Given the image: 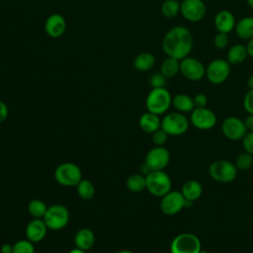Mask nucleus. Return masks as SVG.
I'll return each mask as SVG.
<instances>
[{"instance_id": "14", "label": "nucleus", "mask_w": 253, "mask_h": 253, "mask_svg": "<svg viewBox=\"0 0 253 253\" xmlns=\"http://www.w3.org/2000/svg\"><path fill=\"white\" fill-rule=\"evenodd\" d=\"M222 133L229 140H241L247 132L244 121L237 117H228L221 124Z\"/></svg>"}, {"instance_id": "1", "label": "nucleus", "mask_w": 253, "mask_h": 253, "mask_svg": "<svg viewBox=\"0 0 253 253\" xmlns=\"http://www.w3.org/2000/svg\"><path fill=\"white\" fill-rule=\"evenodd\" d=\"M194 38L191 31L184 26H175L168 30L162 40V49L167 56L183 59L193 49Z\"/></svg>"}, {"instance_id": "21", "label": "nucleus", "mask_w": 253, "mask_h": 253, "mask_svg": "<svg viewBox=\"0 0 253 253\" xmlns=\"http://www.w3.org/2000/svg\"><path fill=\"white\" fill-rule=\"evenodd\" d=\"M234 31L242 40H250L253 38V17L246 16L236 22Z\"/></svg>"}, {"instance_id": "12", "label": "nucleus", "mask_w": 253, "mask_h": 253, "mask_svg": "<svg viewBox=\"0 0 253 253\" xmlns=\"http://www.w3.org/2000/svg\"><path fill=\"white\" fill-rule=\"evenodd\" d=\"M186 199L179 191H170L161 198L160 209L166 215H174L185 209Z\"/></svg>"}, {"instance_id": "10", "label": "nucleus", "mask_w": 253, "mask_h": 253, "mask_svg": "<svg viewBox=\"0 0 253 253\" xmlns=\"http://www.w3.org/2000/svg\"><path fill=\"white\" fill-rule=\"evenodd\" d=\"M180 73L190 81H200L206 75V67L198 58L187 56L180 60Z\"/></svg>"}, {"instance_id": "8", "label": "nucleus", "mask_w": 253, "mask_h": 253, "mask_svg": "<svg viewBox=\"0 0 253 253\" xmlns=\"http://www.w3.org/2000/svg\"><path fill=\"white\" fill-rule=\"evenodd\" d=\"M42 219L48 229L60 230L64 228L69 221V211L63 205H52L47 208Z\"/></svg>"}, {"instance_id": "18", "label": "nucleus", "mask_w": 253, "mask_h": 253, "mask_svg": "<svg viewBox=\"0 0 253 253\" xmlns=\"http://www.w3.org/2000/svg\"><path fill=\"white\" fill-rule=\"evenodd\" d=\"M47 229L48 228L42 218H34L26 227L27 239L33 243L41 242L45 237Z\"/></svg>"}, {"instance_id": "29", "label": "nucleus", "mask_w": 253, "mask_h": 253, "mask_svg": "<svg viewBox=\"0 0 253 253\" xmlns=\"http://www.w3.org/2000/svg\"><path fill=\"white\" fill-rule=\"evenodd\" d=\"M181 2L178 0H165L161 5V13L167 19H173L180 13Z\"/></svg>"}, {"instance_id": "24", "label": "nucleus", "mask_w": 253, "mask_h": 253, "mask_svg": "<svg viewBox=\"0 0 253 253\" xmlns=\"http://www.w3.org/2000/svg\"><path fill=\"white\" fill-rule=\"evenodd\" d=\"M181 193L186 200L195 202L202 196L203 187L200 182L196 180H189L183 185Z\"/></svg>"}, {"instance_id": "33", "label": "nucleus", "mask_w": 253, "mask_h": 253, "mask_svg": "<svg viewBox=\"0 0 253 253\" xmlns=\"http://www.w3.org/2000/svg\"><path fill=\"white\" fill-rule=\"evenodd\" d=\"M167 78L159 71L153 73L149 78V84L152 88H162L166 85Z\"/></svg>"}, {"instance_id": "17", "label": "nucleus", "mask_w": 253, "mask_h": 253, "mask_svg": "<svg viewBox=\"0 0 253 253\" xmlns=\"http://www.w3.org/2000/svg\"><path fill=\"white\" fill-rule=\"evenodd\" d=\"M213 25L217 33L229 34L234 30L236 20L233 13L229 10H220L214 16Z\"/></svg>"}, {"instance_id": "25", "label": "nucleus", "mask_w": 253, "mask_h": 253, "mask_svg": "<svg viewBox=\"0 0 253 253\" xmlns=\"http://www.w3.org/2000/svg\"><path fill=\"white\" fill-rule=\"evenodd\" d=\"M173 107L180 113H190L195 109L194 99L187 94H177L172 98Z\"/></svg>"}, {"instance_id": "9", "label": "nucleus", "mask_w": 253, "mask_h": 253, "mask_svg": "<svg viewBox=\"0 0 253 253\" xmlns=\"http://www.w3.org/2000/svg\"><path fill=\"white\" fill-rule=\"evenodd\" d=\"M230 63L226 59H212L206 67V76L208 80L214 85L225 82L230 74Z\"/></svg>"}, {"instance_id": "16", "label": "nucleus", "mask_w": 253, "mask_h": 253, "mask_svg": "<svg viewBox=\"0 0 253 253\" xmlns=\"http://www.w3.org/2000/svg\"><path fill=\"white\" fill-rule=\"evenodd\" d=\"M44 31L46 35L52 39L60 38L66 31V21L64 17L58 13L50 14L45 20Z\"/></svg>"}, {"instance_id": "27", "label": "nucleus", "mask_w": 253, "mask_h": 253, "mask_svg": "<svg viewBox=\"0 0 253 253\" xmlns=\"http://www.w3.org/2000/svg\"><path fill=\"white\" fill-rule=\"evenodd\" d=\"M126 188L133 193L142 192L146 189V179L142 174H132L127 177L126 182Z\"/></svg>"}, {"instance_id": "26", "label": "nucleus", "mask_w": 253, "mask_h": 253, "mask_svg": "<svg viewBox=\"0 0 253 253\" xmlns=\"http://www.w3.org/2000/svg\"><path fill=\"white\" fill-rule=\"evenodd\" d=\"M160 72L166 78H172L180 72V60L167 56L160 65Z\"/></svg>"}, {"instance_id": "32", "label": "nucleus", "mask_w": 253, "mask_h": 253, "mask_svg": "<svg viewBox=\"0 0 253 253\" xmlns=\"http://www.w3.org/2000/svg\"><path fill=\"white\" fill-rule=\"evenodd\" d=\"M12 253H35L34 243L29 239H22L13 244Z\"/></svg>"}, {"instance_id": "40", "label": "nucleus", "mask_w": 253, "mask_h": 253, "mask_svg": "<svg viewBox=\"0 0 253 253\" xmlns=\"http://www.w3.org/2000/svg\"><path fill=\"white\" fill-rule=\"evenodd\" d=\"M244 124L247 128V131H253V114H249L246 117Z\"/></svg>"}, {"instance_id": "36", "label": "nucleus", "mask_w": 253, "mask_h": 253, "mask_svg": "<svg viewBox=\"0 0 253 253\" xmlns=\"http://www.w3.org/2000/svg\"><path fill=\"white\" fill-rule=\"evenodd\" d=\"M241 140L244 151L253 155V131H247Z\"/></svg>"}, {"instance_id": "11", "label": "nucleus", "mask_w": 253, "mask_h": 253, "mask_svg": "<svg viewBox=\"0 0 253 253\" xmlns=\"http://www.w3.org/2000/svg\"><path fill=\"white\" fill-rule=\"evenodd\" d=\"M180 13L187 21L197 23L206 17L207 6L203 0H183Z\"/></svg>"}, {"instance_id": "22", "label": "nucleus", "mask_w": 253, "mask_h": 253, "mask_svg": "<svg viewBox=\"0 0 253 253\" xmlns=\"http://www.w3.org/2000/svg\"><path fill=\"white\" fill-rule=\"evenodd\" d=\"M247 57H248V53H247L246 45L242 43H235L228 48L226 60L230 64L236 65V64L242 63Z\"/></svg>"}, {"instance_id": "13", "label": "nucleus", "mask_w": 253, "mask_h": 253, "mask_svg": "<svg viewBox=\"0 0 253 253\" xmlns=\"http://www.w3.org/2000/svg\"><path fill=\"white\" fill-rule=\"evenodd\" d=\"M190 121H191V124L196 128L201 130H208L215 126L217 119L215 114L211 110L205 107V108H195L191 112Z\"/></svg>"}, {"instance_id": "34", "label": "nucleus", "mask_w": 253, "mask_h": 253, "mask_svg": "<svg viewBox=\"0 0 253 253\" xmlns=\"http://www.w3.org/2000/svg\"><path fill=\"white\" fill-rule=\"evenodd\" d=\"M213 44L217 49H225L229 44L228 34L217 33L213 39Z\"/></svg>"}, {"instance_id": "19", "label": "nucleus", "mask_w": 253, "mask_h": 253, "mask_svg": "<svg viewBox=\"0 0 253 253\" xmlns=\"http://www.w3.org/2000/svg\"><path fill=\"white\" fill-rule=\"evenodd\" d=\"M138 125L144 132L153 133L154 131L161 127V119L159 118L158 115L147 111L146 113L140 116Z\"/></svg>"}, {"instance_id": "45", "label": "nucleus", "mask_w": 253, "mask_h": 253, "mask_svg": "<svg viewBox=\"0 0 253 253\" xmlns=\"http://www.w3.org/2000/svg\"><path fill=\"white\" fill-rule=\"evenodd\" d=\"M246 2H247V4H248V6H249L251 9H253V0H246Z\"/></svg>"}, {"instance_id": "2", "label": "nucleus", "mask_w": 253, "mask_h": 253, "mask_svg": "<svg viewBox=\"0 0 253 253\" xmlns=\"http://www.w3.org/2000/svg\"><path fill=\"white\" fill-rule=\"evenodd\" d=\"M172 105V96L165 88H152L145 99V106L148 112L163 115Z\"/></svg>"}, {"instance_id": "38", "label": "nucleus", "mask_w": 253, "mask_h": 253, "mask_svg": "<svg viewBox=\"0 0 253 253\" xmlns=\"http://www.w3.org/2000/svg\"><path fill=\"white\" fill-rule=\"evenodd\" d=\"M195 108H205L208 104V98L204 93H198L194 98Z\"/></svg>"}, {"instance_id": "43", "label": "nucleus", "mask_w": 253, "mask_h": 253, "mask_svg": "<svg viewBox=\"0 0 253 253\" xmlns=\"http://www.w3.org/2000/svg\"><path fill=\"white\" fill-rule=\"evenodd\" d=\"M247 86L249 89H253V75L249 76L247 79Z\"/></svg>"}, {"instance_id": "20", "label": "nucleus", "mask_w": 253, "mask_h": 253, "mask_svg": "<svg viewBox=\"0 0 253 253\" xmlns=\"http://www.w3.org/2000/svg\"><path fill=\"white\" fill-rule=\"evenodd\" d=\"M95 243V234L89 228L79 229L74 236V244L77 248L87 251L93 247Z\"/></svg>"}, {"instance_id": "3", "label": "nucleus", "mask_w": 253, "mask_h": 253, "mask_svg": "<svg viewBox=\"0 0 253 253\" xmlns=\"http://www.w3.org/2000/svg\"><path fill=\"white\" fill-rule=\"evenodd\" d=\"M146 190L154 197L162 198L171 191L172 181L170 176L163 170L150 171L146 176Z\"/></svg>"}, {"instance_id": "15", "label": "nucleus", "mask_w": 253, "mask_h": 253, "mask_svg": "<svg viewBox=\"0 0 253 253\" xmlns=\"http://www.w3.org/2000/svg\"><path fill=\"white\" fill-rule=\"evenodd\" d=\"M170 161V153L164 146H155L151 148L146 156L144 163L151 171L163 170Z\"/></svg>"}, {"instance_id": "7", "label": "nucleus", "mask_w": 253, "mask_h": 253, "mask_svg": "<svg viewBox=\"0 0 253 253\" xmlns=\"http://www.w3.org/2000/svg\"><path fill=\"white\" fill-rule=\"evenodd\" d=\"M189 120L180 112H173L165 115L161 120V128L165 130L168 135L178 136L184 134L189 128Z\"/></svg>"}, {"instance_id": "5", "label": "nucleus", "mask_w": 253, "mask_h": 253, "mask_svg": "<svg viewBox=\"0 0 253 253\" xmlns=\"http://www.w3.org/2000/svg\"><path fill=\"white\" fill-rule=\"evenodd\" d=\"M237 168L234 163L220 159L211 163L209 167V174L211 178L219 183H230L237 175Z\"/></svg>"}, {"instance_id": "6", "label": "nucleus", "mask_w": 253, "mask_h": 253, "mask_svg": "<svg viewBox=\"0 0 253 253\" xmlns=\"http://www.w3.org/2000/svg\"><path fill=\"white\" fill-rule=\"evenodd\" d=\"M202 244L194 233H180L176 235L170 244V253H199Z\"/></svg>"}, {"instance_id": "46", "label": "nucleus", "mask_w": 253, "mask_h": 253, "mask_svg": "<svg viewBox=\"0 0 253 253\" xmlns=\"http://www.w3.org/2000/svg\"><path fill=\"white\" fill-rule=\"evenodd\" d=\"M117 253H133V252L130 251V250H121V251H119Z\"/></svg>"}, {"instance_id": "41", "label": "nucleus", "mask_w": 253, "mask_h": 253, "mask_svg": "<svg viewBox=\"0 0 253 253\" xmlns=\"http://www.w3.org/2000/svg\"><path fill=\"white\" fill-rule=\"evenodd\" d=\"M12 250H13V245H11L9 243H4L0 247L1 253H12Z\"/></svg>"}, {"instance_id": "39", "label": "nucleus", "mask_w": 253, "mask_h": 253, "mask_svg": "<svg viewBox=\"0 0 253 253\" xmlns=\"http://www.w3.org/2000/svg\"><path fill=\"white\" fill-rule=\"evenodd\" d=\"M8 114H9V110L7 105L0 100V124L5 122V120L8 117Z\"/></svg>"}, {"instance_id": "42", "label": "nucleus", "mask_w": 253, "mask_h": 253, "mask_svg": "<svg viewBox=\"0 0 253 253\" xmlns=\"http://www.w3.org/2000/svg\"><path fill=\"white\" fill-rule=\"evenodd\" d=\"M246 49H247L248 56H250V57L253 58V38L250 39V40H248L247 44H246Z\"/></svg>"}, {"instance_id": "28", "label": "nucleus", "mask_w": 253, "mask_h": 253, "mask_svg": "<svg viewBox=\"0 0 253 253\" xmlns=\"http://www.w3.org/2000/svg\"><path fill=\"white\" fill-rule=\"evenodd\" d=\"M48 207L40 199H34L28 204V211L34 218H42Z\"/></svg>"}, {"instance_id": "35", "label": "nucleus", "mask_w": 253, "mask_h": 253, "mask_svg": "<svg viewBox=\"0 0 253 253\" xmlns=\"http://www.w3.org/2000/svg\"><path fill=\"white\" fill-rule=\"evenodd\" d=\"M151 134H152V141L156 146H163L169 136L168 133L165 130H163L161 127Z\"/></svg>"}, {"instance_id": "31", "label": "nucleus", "mask_w": 253, "mask_h": 253, "mask_svg": "<svg viewBox=\"0 0 253 253\" xmlns=\"http://www.w3.org/2000/svg\"><path fill=\"white\" fill-rule=\"evenodd\" d=\"M234 164H235L237 170L246 171V170L250 169L251 166L253 165V155L244 151L236 157Z\"/></svg>"}, {"instance_id": "37", "label": "nucleus", "mask_w": 253, "mask_h": 253, "mask_svg": "<svg viewBox=\"0 0 253 253\" xmlns=\"http://www.w3.org/2000/svg\"><path fill=\"white\" fill-rule=\"evenodd\" d=\"M243 107L248 114H253V89H249V91L245 94L243 99Z\"/></svg>"}, {"instance_id": "44", "label": "nucleus", "mask_w": 253, "mask_h": 253, "mask_svg": "<svg viewBox=\"0 0 253 253\" xmlns=\"http://www.w3.org/2000/svg\"><path fill=\"white\" fill-rule=\"evenodd\" d=\"M68 253H86V251H84V250H81V249H79V248L75 247V248L71 249V250H70Z\"/></svg>"}, {"instance_id": "30", "label": "nucleus", "mask_w": 253, "mask_h": 253, "mask_svg": "<svg viewBox=\"0 0 253 253\" xmlns=\"http://www.w3.org/2000/svg\"><path fill=\"white\" fill-rule=\"evenodd\" d=\"M77 194L82 200H90L95 195L94 185L86 179H82L76 186Z\"/></svg>"}, {"instance_id": "47", "label": "nucleus", "mask_w": 253, "mask_h": 253, "mask_svg": "<svg viewBox=\"0 0 253 253\" xmlns=\"http://www.w3.org/2000/svg\"><path fill=\"white\" fill-rule=\"evenodd\" d=\"M199 253H209L208 251H205V250H201Z\"/></svg>"}, {"instance_id": "4", "label": "nucleus", "mask_w": 253, "mask_h": 253, "mask_svg": "<svg viewBox=\"0 0 253 253\" xmlns=\"http://www.w3.org/2000/svg\"><path fill=\"white\" fill-rule=\"evenodd\" d=\"M54 179L64 187H74L82 180V172L75 163L63 162L55 168Z\"/></svg>"}, {"instance_id": "23", "label": "nucleus", "mask_w": 253, "mask_h": 253, "mask_svg": "<svg viewBox=\"0 0 253 253\" xmlns=\"http://www.w3.org/2000/svg\"><path fill=\"white\" fill-rule=\"evenodd\" d=\"M155 56L148 51L138 53L133 59V67L141 72L148 71L155 65Z\"/></svg>"}]
</instances>
